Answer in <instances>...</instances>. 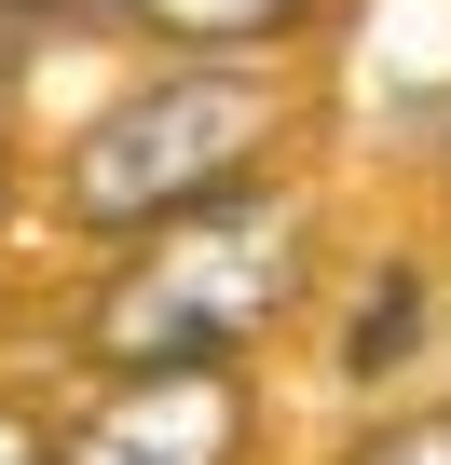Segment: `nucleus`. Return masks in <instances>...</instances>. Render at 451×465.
<instances>
[{"label": "nucleus", "instance_id": "obj_4", "mask_svg": "<svg viewBox=\"0 0 451 465\" xmlns=\"http://www.w3.org/2000/svg\"><path fill=\"white\" fill-rule=\"evenodd\" d=\"M164 55H274L315 28V0H123Z\"/></svg>", "mask_w": 451, "mask_h": 465}, {"label": "nucleus", "instance_id": "obj_7", "mask_svg": "<svg viewBox=\"0 0 451 465\" xmlns=\"http://www.w3.org/2000/svg\"><path fill=\"white\" fill-rule=\"evenodd\" d=\"M0 219H15V137H0Z\"/></svg>", "mask_w": 451, "mask_h": 465}, {"label": "nucleus", "instance_id": "obj_6", "mask_svg": "<svg viewBox=\"0 0 451 465\" xmlns=\"http://www.w3.org/2000/svg\"><path fill=\"white\" fill-rule=\"evenodd\" d=\"M0 465H69V451H55V424H42L28 397H0Z\"/></svg>", "mask_w": 451, "mask_h": 465}, {"label": "nucleus", "instance_id": "obj_8", "mask_svg": "<svg viewBox=\"0 0 451 465\" xmlns=\"http://www.w3.org/2000/svg\"><path fill=\"white\" fill-rule=\"evenodd\" d=\"M15 15H96V0H15Z\"/></svg>", "mask_w": 451, "mask_h": 465}, {"label": "nucleus", "instance_id": "obj_5", "mask_svg": "<svg viewBox=\"0 0 451 465\" xmlns=\"http://www.w3.org/2000/svg\"><path fill=\"white\" fill-rule=\"evenodd\" d=\"M342 465H451V397H424V411H397V424H369Z\"/></svg>", "mask_w": 451, "mask_h": 465}, {"label": "nucleus", "instance_id": "obj_1", "mask_svg": "<svg viewBox=\"0 0 451 465\" xmlns=\"http://www.w3.org/2000/svg\"><path fill=\"white\" fill-rule=\"evenodd\" d=\"M315 288V219L288 178H247L219 205H178L151 232H123V261L83 302L96 370H164V356H247L260 329H288Z\"/></svg>", "mask_w": 451, "mask_h": 465}, {"label": "nucleus", "instance_id": "obj_2", "mask_svg": "<svg viewBox=\"0 0 451 465\" xmlns=\"http://www.w3.org/2000/svg\"><path fill=\"white\" fill-rule=\"evenodd\" d=\"M274 151H288V83L260 55H178V69L123 83L55 151V219L123 247V232H151L178 205H219V192L274 178Z\"/></svg>", "mask_w": 451, "mask_h": 465}, {"label": "nucleus", "instance_id": "obj_3", "mask_svg": "<svg viewBox=\"0 0 451 465\" xmlns=\"http://www.w3.org/2000/svg\"><path fill=\"white\" fill-rule=\"evenodd\" d=\"M260 397L247 356H164V370H96V397L55 424L69 465H247Z\"/></svg>", "mask_w": 451, "mask_h": 465}]
</instances>
